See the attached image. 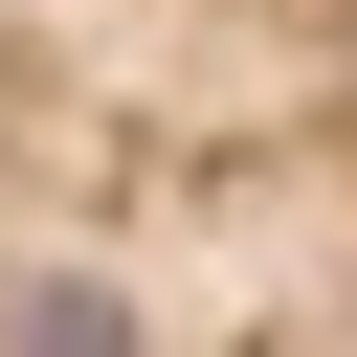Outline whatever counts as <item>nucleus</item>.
Returning a JSON list of instances; mask_svg holds the SVG:
<instances>
[{
  "mask_svg": "<svg viewBox=\"0 0 357 357\" xmlns=\"http://www.w3.org/2000/svg\"><path fill=\"white\" fill-rule=\"evenodd\" d=\"M0 357H357V0H0Z\"/></svg>",
  "mask_w": 357,
  "mask_h": 357,
  "instance_id": "obj_1",
  "label": "nucleus"
}]
</instances>
